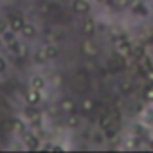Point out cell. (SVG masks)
Listing matches in <instances>:
<instances>
[{
	"label": "cell",
	"mask_w": 153,
	"mask_h": 153,
	"mask_svg": "<svg viewBox=\"0 0 153 153\" xmlns=\"http://www.w3.org/2000/svg\"><path fill=\"white\" fill-rule=\"evenodd\" d=\"M70 85H72V88L76 92H79V94H83V92L88 90V79L85 78L83 74H76L74 78H72V81H70Z\"/></svg>",
	"instance_id": "1"
},
{
	"label": "cell",
	"mask_w": 153,
	"mask_h": 153,
	"mask_svg": "<svg viewBox=\"0 0 153 153\" xmlns=\"http://www.w3.org/2000/svg\"><path fill=\"white\" fill-rule=\"evenodd\" d=\"M72 9L76 13H87L88 11V2H87V0H74V2H72Z\"/></svg>",
	"instance_id": "2"
},
{
	"label": "cell",
	"mask_w": 153,
	"mask_h": 153,
	"mask_svg": "<svg viewBox=\"0 0 153 153\" xmlns=\"http://www.w3.org/2000/svg\"><path fill=\"white\" fill-rule=\"evenodd\" d=\"M24 142H25L31 149H38V148H40V140H38L34 135H29V133L24 135Z\"/></svg>",
	"instance_id": "3"
},
{
	"label": "cell",
	"mask_w": 153,
	"mask_h": 153,
	"mask_svg": "<svg viewBox=\"0 0 153 153\" xmlns=\"http://www.w3.org/2000/svg\"><path fill=\"white\" fill-rule=\"evenodd\" d=\"M9 24H11V29L13 31H22V27H24V20L20 18V16H13L11 20H9Z\"/></svg>",
	"instance_id": "4"
},
{
	"label": "cell",
	"mask_w": 153,
	"mask_h": 153,
	"mask_svg": "<svg viewBox=\"0 0 153 153\" xmlns=\"http://www.w3.org/2000/svg\"><path fill=\"white\" fill-rule=\"evenodd\" d=\"M115 43H117V47H119V52H121V54H124V56H126V54H130V51H131V49H130V43H128L126 40H123V38H121V40H117Z\"/></svg>",
	"instance_id": "5"
},
{
	"label": "cell",
	"mask_w": 153,
	"mask_h": 153,
	"mask_svg": "<svg viewBox=\"0 0 153 153\" xmlns=\"http://www.w3.org/2000/svg\"><path fill=\"white\" fill-rule=\"evenodd\" d=\"M25 99H27L29 105H38V103H40V90H33V92H29V94L25 96Z\"/></svg>",
	"instance_id": "6"
},
{
	"label": "cell",
	"mask_w": 153,
	"mask_h": 153,
	"mask_svg": "<svg viewBox=\"0 0 153 153\" xmlns=\"http://www.w3.org/2000/svg\"><path fill=\"white\" fill-rule=\"evenodd\" d=\"M22 34H24L25 38H33V36L36 34L34 25H31V24H24V27H22Z\"/></svg>",
	"instance_id": "7"
},
{
	"label": "cell",
	"mask_w": 153,
	"mask_h": 153,
	"mask_svg": "<svg viewBox=\"0 0 153 153\" xmlns=\"http://www.w3.org/2000/svg\"><path fill=\"white\" fill-rule=\"evenodd\" d=\"M110 67H112V70H119V68H123V67H124V61H123V58H121V56H115V58H112V59H110Z\"/></svg>",
	"instance_id": "8"
},
{
	"label": "cell",
	"mask_w": 153,
	"mask_h": 153,
	"mask_svg": "<svg viewBox=\"0 0 153 153\" xmlns=\"http://www.w3.org/2000/svg\"><path fill=\"white\" fill-rule=\"evenodd\" d=\"M31 85H33V88H34V90H40V88H43L45 81L40 78V76H34V78L31 79Z\"/></svg>",
	"instance_id": "9"
},
{
	"label": "cell",
	"mask_w": 153,
	"mask_h": 153,
	"mask_svg": "<svg viewBox=\"0 0 153 153\" xmlns=\"http://www.w3.org/2000/svg\"><path fill=\"white\" fill-rule=\"evenodd\" d=\"M61 110H65V112H72V110H74V103H72L70 99H63V101H61Z\"/></svg>",
	"instance_id": "10"
},
{
	"label": "cell",
	"mask_w": 153,
	"mask_h": 153,
	"mask_svg": "<svg viewBox=\"0 0 153 153\" xmlns=\"http://www.w3.org/2000/svg\"><path fill=\"white\" fill-rule=\"evenodd\" d=\"M99 124H101V128H103V130L110 128V126H112V119H110V115H103V117H101V121H99Z\"/></svg>",
	"instance_id": "11"
},
{
	"label": "cell",
	"mask_w": 153,
	"mask_h": 153,
	"mask_svg": "<svg viewBox=\"0 0 153 153\" xmlns=\"http://www.w3.org/2000/svg\"><path fill=\"white\" fill-rule=\"evenodd\" d=\"M56 54H58L56 47H51V45H49V47H45V54H43L45 58H54Z\"/></svg>",
	"instance_id": "12"
},
{
	"label": "cell",
	"mask_w": 153,
	"mask_h": 153,
	"mask_svg": "<svg viewBox=\"0 0 153 153\" xmlns=\"http://www.w3.org/2000/svg\"><path fill=\"white\" fill-rule=\"evenodd\" d=\"M92 31H94V24H92V20H87V22H85V25H83V33L90 34Z\"/></svg>",
	"instance_id": "13"
},
{
	"label": "cell",
	"mask_w": 153,
	"mask_h": 153,
	"mask_svg": "<svg viewBox=\"0 0 153 153\" xmlns=\"http://www.w3.org/2000/svg\"><path fill=\"white\" fill-rule=\"evenodd\" d=\"M25 114H27L29 117H33V119H36V117H38V112H36V108H34V105H31L29 108H25Z\"/></svg>",
	"instance_id": "14"
},
{
	"label": "cell",
	"mask_w": 153,
	"mask_h": 153,
	"mask_svg": "<svg viewBox=\"0 0 153 153\" xmlns=\"http://www.w3.org/2000/svg\"><path fill=\"white\" fill-rule=\"evenodd\" d=\"M67 123H68V126H72V128H74V126H78V123H79V117H78V115H70Z\"/></svg>",
	"instance_id": "15"
},
{
	"label": "cell",
	"mask_w": 153,
	"mask_h": 153,
	"mask_svg": "<svg viewBox=\"0 0 153 153\" xmlns=\"http://www.w3.org/2000/svg\"><path fill=\"white\" fill-rule=\"evenodd\" d=\"M92 106H94V101H92V99H85V101H83V110H85V112H90Z\"/></svg>",
	"instance_id": "16"
},
{
	"label": "cell",
	"mask_w": 153,
	"mask_h": 153,
	"mask_svg": "<svg viewBox=\"0 0 153 153\" xmlns=\"http://www.w3.org/2000/svg\"><path fill=\"white\" fill-rule=\"evenodd\" d=\"M4 40H6L7 43H13V42H16V40H15V34H13V33H4Z\"/></svg>",
	"instance_id": "17"
},
{
	"label": "cell",
	"mask_w": 153,
	"mask_h": 153,
	"mask_svg": "<svg viewBox=\"0 0 153 153\" xmlns=\"http://www.w3.org/2000/svg\"><path fill=\"white\" fill-rule=\"evenodd\" d=\"M146 78H148V81L153 85V68H148V70H146Z\"/></svg>",
	"instance_id": "18"
},
{
	"label": "cell",
	"mask_w": 153,
	"mask_h": 153,
	"mask_svg": "<svg viewBox=\"0 0 153 153\" xmlns=\"http://www.w3.org/2000/svg\"><path fill=\"white\" fill-rule=\"evenodd\" d=\"M105 131H106V137H108V139H110V137H114V135H115V128H112V126H110V128H106V130H105Z\"/></svg>",
	"instance_id": "19"
},
{
	"label": "cell",
	"mask_w": 153,
	"mask_h": 153,
	"mask_svg": "<svg viewBox=\"0 0 153 153\" xmlns=\"http://www.w3.org/2000/svg\"><path fill=\"white\" fill-rule=\"evenodd\" d=\"M13 128H15V130H18V131H22V130H24V126H22V123H20V121H15V123H13Z\"/></svg>",
	"instance_id": "20"
},
{
	"label": "cell",
	"mask_w": 153,
	"mask_h": 153,
	"mask_svg": "<svg viewBox=\"0 0 153 153\" xmlns=\"http://www.w3.org/2000/svg\"><path fill=\"white\" fill-rule=\"evenodd\" d=\"M4 70H6V61L0 58V72H4Z\"/></svg>",
	"instance_id": "21"
},
{
	"label": "cell",
	"mask_w": 153,
	"mask_h": 153,
	"mask_svg": "<svg viewBox=\"0 0 153 153\" xmlns=\"http://www.w3.org/2000/svg\"><path fill=\"white\" fill-rule=\"evenodd\" d=\"M146 99L153 101V90H148V92H146Z\"/></svg>",
	"instance_id": "22"
},
{
	"label": "cell",
	"mask_w": 153,
	"mask_h": 153,
	"mask_svg": "<svg viewBox=\"0 0 153 153\" xmlns=\"http://www.w3.org/2000/svg\"><path fill=\"white\" fill-rule=\"evenodd\" d=\"M4 31H6V22L0 20V33H4Z\"/></svg>",
	"instance_id": "23"
},
{
	"label": "cell",
	"mask_w": 153,
	"mask_h": 153,
	"mask_svg": "<svg viewBox=\"0 0 153 153\" xmlns=\"http://www.w3.org/2000/svg\"><path fill=\"white\" fill-rule=\"evenodd\" d=\"M0 43H2V42H0Z\"/></svg>",
	"instance_id": "24"
},
{
	"label": "cell",
	"mask_w": 153,
	"mask_h": 153,
	"mask_svg": "<svg viewBox=\"0 0 153 153\" xmlns=\"http://www.w3.org/2000/svg\"><path fill=\"white\" fill-rule=\"evenodd\" d=\"M151 146H153V144H151Z\"/></svg>",
	"instance_id": "25"
}]
</instances>
